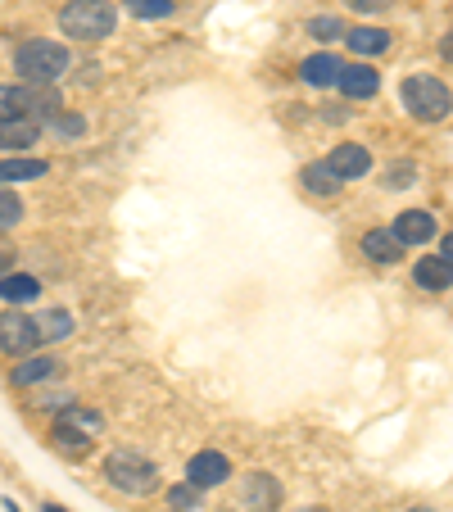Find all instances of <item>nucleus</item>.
<instances>
[{"label":"nucleus","mask_w":453,"mask_h":512,"mask_svg":"<svg viewBox=\"0 0 453 512\" xmlns=\"http://www.w3.org/2000/svg\"><path fill=\"white\" fill-rule=\"evenodd\" d=\"M173 10H177V0H132L136 19H168Z\"/></svg>","instance_id":"b1692460"},{"label":"nucleus","mask_w":453,"mask_h":512,"mask_svg":"<svg viewBox=\"0 0 453 512\" xmlns=\"http://www.w3.org/2000/svg\"><path fill=\"white\" fill-rule=\"evenodd\" d=\"M345 41L354 46V55H386L390 50L386 28H354V32H345Z\"/></svg>","instance_id":"a211bd4d"},{"label":"nucleus","mask_w":453,"mask_h":512,"mask_svg":"<svg viewBox=\"0 0 453 512\" xmlns=\"http://www.w3.org/2000/svg\"><path fill=\"white\" fill-rule=\"evenodd\" d=\"M168 503H173L177 512H191L195 503H200V490H195L191 481H186V485H173V490H168Z\"/></svg>","instance_id":"393cba45"},{"label":"nucleus","mask_w":453,"mask_h":512,"mask_svg":"<svg viewBox=\"0 0 453 512\" xmlns=\"http://www.w3.org/2000/svg\"><path fill=\"white\" fill-rule=\"evenodd\" d=\"M41 127L37 118H0V150H23V145H37Z\"/></svg>","instance_id":"9b49d317"},{"label":"nucleus","mask_w":453,"mask_h":512,"mask_svg":"<svg viewBox=\"0 0 453 512\" xmlns=\"http://www.w3.org/2000/svg\"><path fill=\"white\" fill-rule=\"evenodd\" d=\"M55 445L64 449V454H87V449H91V431H82V426L68 422V417H59V422H55Z\"/></svg>","instance_id":"aec40b11"},{"label":"nucleus","mask_w":453,"mask_h":512,"mask_svg":"<svg viewBox=\"0 0 453 512\" xmlns=\"http://www.w3.org/2000/svg\"><path fill=\"white\" fill-rule=\"evenodd\" d=\"M32 114H59V91L50 87H0V118H32Z\"/></svg>","instance_id":"39448f33"},{"label":"nucleus","mask_w":453,"mask_h":512,"mask_svg":"<svg viewBox=\"0 0 453 512\" xmlns=\"http://www.w3.org/2000/svg\"><path fill=\"white\" fill-rule=\"evenodd\" d=\"M50 164L46 159H0V186L10 182H37V177H46Z\"/></svg>","instance_id":"4468645a"},{"label":"nucleus","mask_w":453,"mask_h":512,"mask_svg":"<svg viewBox=\"0 0 453 512\" xmlns=\"http://www.w3.org/2000/svg\"><path fill=\"white\" fill-rule=\"evenodd\" d=\"M232 476V463L218 454V449H204V454H195L191 463H186V481L195 485V490H213V485H222Z\"/></svg>","instance_id":"0eeeda50"},{"label":"nucleus","mask_w":453,"mask_h":512,"mask_svg":"<svg viewBox=\"0 0 453 512\" xmlns=\"http://www.w3.org/2000/svg\"><path fill=\"white\" fill-rule=\"evenodd\" d=\"M19 223H23V200L0 186V232H10V227H19Z\"/></svg>","instance_id":"5701e85b"},{"label":"nucleus","mask_w":453,"mask_h":512,"mask_svg":"<svg viewBox=\"0 0 453 512\" xmlns=\"http://www.w3.org/2000/svg\"><path fill=\"white\" fill-rule=\"evenodd\" d=\"M55 358H32V363H23V368H14V386H32V381H46L55 377Z\"/></svg>","instance_id":"4be33fe9"},{"label":"nucleus","mask_w":453,"mask_h":512,"mask_svg":"<svg viewBox=\"0 0 453 512\" xmlns=\"http://www.w3.org/2000/svg\"><path fill=\"white\" fill-rule=\"evenodd\" d=\"M413 512H431V508H413Z\"/></svg>","instance_id":"2f4dec72"},{"label":"nucleus","mask_w":453,"mask_h":512,"mask_svg":"<svg viewBox=\"0 0 453 512\" xmlns=\"http://www.w3.org/2000/svg\"><path fill=\"white\" fill-rule=\"evenodd\" d=\"M349 10H358V14H381V10H390V0H345Z\"/></svg>","instance_id":"c85d7f7f"},{"label":"nucleus","mask_w":453,"mask_h":512,"mask_svg":"<svg viewBox=\"0 0 453 512\" xmlns=\"http://www.w3.org/2000/svg\"><path fill=\"white\" fill-rule=\"evenodd\" d=\"M55 132L59 136H82V132H87V123H82L78 114H59L55 118Z\"/></svg>","instance_id":"cd10ccee"},{"label":"nucleus","mask_w":453,"mask_h":512,"mask_svg":"<svg viewBox=\"0 0 453 512\" xmlns=\"http://www.w3.org/2000/svg\"><path fill=\"white\" fill-rule=\"evenodd\" d=\"M363 254L376 263H399L404 259V245H399L395 232H367L363 236Z\"/></svg>","instance_id":"2eb2a0df"},{"label":"nucleus","mask_w":453,"mask_h":512,"mask_svg":"<svg viewBox=\"0 0 453 512\" xmlns=\"http://www.w3.org/2000/svg\"><path fill=\"white\" fill-rule=\"evenodd\" d=\"M299 182H304V191H309V195H327V200H331V195H340V186H345L327 164H309L304 173H299Z\"/></svg>","instance_id":"dca6fc26"},{"label":"nucleus","mask_w":453,"mask_h":512,"mask_svg":"<svg viewBox=\"0 0 453 512\" xmlns=\"http://www.w3.org/2000/svg\"><path fill=\"white\" fill-rule=\"evenodd\" d=\"M41 295V281L37 277H23V272H5L0 277V300L5 304H28Z\"/></svg>","instance_id":"ddd939ff"},{"label":"nucleus","mask_w":453,"mask_h":512,"mask_svg":"<svg viewBox=\"0 0 453 512\" xmlns=\"http://www.w3.org/2000/svg\"><path fill=\"white\" fill-rule=\"evenodd\" d=\"M105 476H109V485H118V490H127V494L159 490V467L141 454H127V449L105 458Z\"/></svg>","instance_id":"7ed1b4c3"},{"label":"nucleus","mask_w":453,"mask_h":512,"mask_svg":"<svg viewBox=\"0 0 453 512\" xmlns=\"http://www.w3.org/2000/svg\"><path fill=\"white\" fill-rule=\"evenodd\" d=\"M413 277H417V286H422V290H449V286H453L449 259H422Z\"/></svg>","instance_id":"6ab92c4d"},{"label":"nucleus","mask_w":453,"mask_h":512,"mask_svg":"<svg viewBox=\"0 0 453 512\" xmlns=\"http://www.w3.org/2000/svg\"><path fill=\"white\" fill-rule=\"evenodd\" d=\"M304 512H327V508H304Z\"/></svg>","instance_id":"7c9ffc66"},{"label":"nucleus","mask_w":453,"mask_h":512,"mask_svg":"<svg viewBox=\"0 0 453 512\" xmlns=\"http://www.w3.org/2000/svg\"><path fill=\"white\" fill-rule=\"evenodd\" d=\"M404 105L413 118L435 123V118L449 114V87H444L440 78H431V73H417V78L404 82Z\"/></svg>","instance_id":"20e7f679"},{"label":"nucleus","mask_w":453,"mask_h":512,"mask_svg":"<svg viewBox=\"0 0 453 512\" xmlns=\"http://www.w3.org/2000/svg\"><path fill=\"white\" fill-rule=\"evenodd\" d=\"M413 177H417L413 164H395V168L386 173V186H390V191H404V186H413Z\"/></svg>","instance_id":"bb28decb"},{"label":"nucleus","mask_w":453,"mask_h":512,"mask_svg":"<svg viewBox=\"0 0 453 512\" xmlns=\"http://www.w3.org/2000/svg\"><path fill=\"white\" fill-rule=\"evenodd\" d=\"M68 50L59 46V41H28V46H19V55H14V73H19L28 87H50V82H59L68 73Z\"/></svg>","instance_id":"f257e3e1"},{"label":"nucleus","mask_w":453,"mask_h":512,"mask_svg":"<svg viewBox=\"0 0 453 512\" xmlns=\"http://www.w3.org/2000/svg\"><path fill=\"white\" fill-rule=\"evenodd\" d=\"M245 494H250V503L259 512H272L281 503V485L272 481V476H263V472H254L250 481H245Z\"/></svg>","instance_id":"f3484780"},{"label":"nucleus","mask_w":453,"mask_h":512,"mask_svg":"<svg viewBox=\"0 0 453 512\" xmlns=\"http://www.w3.org/2000/svg\"><path fill=\"white\" fill-rule=\"evenodd\" d=\"M390 232L399 236V245H426L435 236V218L426 209H408V213H399V223Z\"/></svg>","instance_id":"9d476101"},{"label":"nucleus","mask_w":453,"mask_h":512,"mask_svg":"<svg viewBox=\"0 0 453 512\" xmlns=\"http://www.w3.org/2000/svg\"><path fill=\"white\" fill-rule=\"evenodd\" d=\"M299 73H304V82H309V87H331V82L340 78V59L331 55V50H322V55L304 59V64H299Z\"/></svg>","instance_id":"f8f14e48"},{"label":"nucleus","mask_w":453,"mask_h":512,"mask_svg":"<svg viewBox=\"0 0 453 512\" xmlns=\"http://www.w3.org/2000/svg\"><path fill=\"white\" fill-rule=\"evenodd\" d=\"M37 322V340L46 345V340H64L68 331H73V313H64V309H50V313H41V318H32Z\"/></svg>","instance_id":"412c9836"},{"label":"nucleus","mask_w":453,"mask_h":512,"mask_svg":"<svg viewBox=\"0 0 453 512\" xmlns=\"http://www.w3.org/2000/svg\"><path fill=\"white\" fill-rule=\"evenodd\" d=\"M327 168L340 177V182H354V177H363L367 168H372V155H367V145H336Z\"/></svg>","instance_id":"1a4fd4ad"},{"label":"nucleus","mask_w":453,"mask_h":512,"mask_svg":"<svg viewBox=\"0 0 453 512\" xmlns=\"http://www.w3.org/2000/svg\"><path fill=\"white\" fill-rule=\"evenodd\" d=\"M14 268V250H0V277Z\"/></svg>","instance_id":"c756f323"},{"label":"nucleus","mask_w":453,"mask_h":512,"mask_svg":"<svg viewBox=\"0 0 453 512\" xmlns=\"http://www.w3.org/2000/svg\"><path fill=\"white\" fill-rule=\"evenodd\" d=\"M336 87L345 91L349 100H367V96H376V87H381V73H376L372 64H340Z\"/></svg>","instance_id":"6e6552de"},{"label":"nucleus","mask_w":453,"mask_h":512,"mask_svg":"<svg viewBox=\"0 0 453 512\" xmlns=\"http://www.w3.org/2000/svg\"><path fill=\"white\" fill-rule=\"evenodd\" d=\"M37 322L28 318V313H0V349L5 354H28V349H37Z\"/></svg>","instance_id":"423d86ee"},{"label":"nucleus","mask_w":453,"mask_h":512,"mask_svg":"<svg viewBox=\"0 0 453 512\" xmlns=\"http://www.w3.org/2000/svg\"><path fill=\"white\" fill-rule=\"evenodd\" d=\"M114 23H118V10L109 0H73L59 14V28L73 41H105L114 32Z\"/></svg>","instance_id":"f03ea898"},{"label":"nucleus","mask_w":453,"mask_h":512,"mask_svg":"<svg viewBox=\"0 0 453 512\" xmlns=\"http://www.w3.org/2000/svg\"><path fill=\"white\" fill-rule=\"evenodd\" d=\"M309 32H313L318 41H336V37H345V23H340L336 14H327V19H313Z\"/></svg>","instance_id":"a878e982"}]
</instances>
